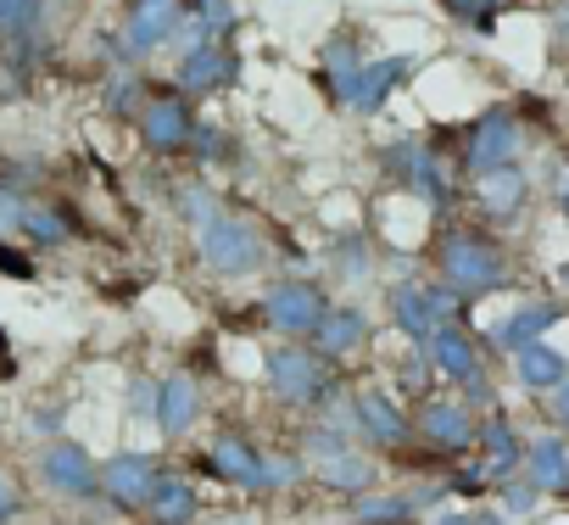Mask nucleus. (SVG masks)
Instances as JSON below:
<instances>
[{"mask_svg":"<svg viewBox=\"0 0 569 525\" xmlns=\"http://www.w3.org/2000/svg\"><path fill=\"white\" fill-rule=\"evenodd\" d=\"M218 151H223V129H218V123H201V118H196V135H190V157L212 162Z\"/></svg>","mask_w":569,"mask_h":525,"instance_id":"a19ab883","label":"nucleus"},{"mask_svg":"<svg viewBox=\"0 0 569 525\" xmlns=\"http://www.w3.org/2000/svg\"><path fill=\"white\" fill-rule=\"evenodd\" d=\"M18 508H23V497H18L12 475H0V525H7V519H18Z\"/></svg>","mask_w":569,"mask_h":525,"instance_id":"37998d69","label":"nucleus"},{"mask_svg":"<svg viewBox=\"0 0 569 525\" xmlns=\"http://www.w3.org/2000/svg\"><path fill=\"white\" fill-rule=\"evenodd\" d=\"M508 375H513V386H519V392L547 397L552 386H563V380H569V353H558V347H552V336H547V341H525L519 353H508Z\"/></svg>","mask_w":569,"mask_h":525,"instance_id":"a878e982","label":"nucleus"},{"mask_svg":"<svg viewBox=\"0 0 569 525\" xmlns=\"http://www.w3.org/2000/svg\"><path fill=\"white\" fill-rule=\"evenodd\" d=\"M558 212H563V224H569V174L558 179Z\"/></svg>","mask_w":569,"mask_h":525,"instance_id":"a18cd8bd","label":"nucleus"},{"mask_svg":"<svg viewBox=\"0 0 569 525\" xmlns=\"http://www.w3.org/2000/svg\"><path fill=\"white\" fill-rule=\"evenodd\" d=\"M196 464H201L218 486H234V492H257V497H262V464H268V447H262L251 430H234V425L212 430V436L201 442Z\"/></svg>","mask_w":569,"mask_h":525,"instance_id":"9b49d317","label":"nucleus"},{"mask_svg":"<svg viewBox=\"0 0 569 525\" xmlns=\"http://www.w3.org/2000/svg\"><path fill=\"white\" fill-rule=\"evenodd\" d=\"M330 275H336L347 291H358V286H369V280H375V246H369V235H363V229L336 235V246H330Z\"/></svg>","mask_w":569,"mask_h":525,"instance_id":"c756f323","label":"nucleus"},{"mask_svg":"<svg viewBox=\"0 0 569 525\" xmlns=\"http://www.w3.org/2000/svg\"><path fill=\"white\" fill-rule=\"evenodd\" d=\"M207 414V397H201V380L190 369H168L157 375V403H151V430L162 442H184Z\"/></svg>","mask_w":569,"mask_h":525,"instance_id":"a211bd4d","label":"nucleus"},{"mask_svg":"<svg viewBox=\"0 0 569 525\" xmlns=\"http://www.w3.org/2000/svg\"><path fill=\"white\" fill-rule=\"evenodd\" d=\"M146 96H151V85H146L140 68H112L107 85H101V112L118 118V123H134L140 107H146Z\"/></svg>","mask_w":569,"mask_h":525,"instance_id":"7c9ffc66","label":"nucleus"},{"mask_svg":"<svg viewBox=\"0 0 569 525\" xmlns=\"http://www.w3.org/2000/svg\"><path fill=\"white\" fill-rule=\"evenodd\" d=\"M179 18H184V0H129V7H123V29H118V46H123L129 62L140 68L146 57L168 51Z\"/></svg>","mask_w":569,"mask_h":525,"instance_id":"6ab92c4d","label":"nucleus"},{"mask_svg":"<svg viewBox=\"0 0 569 525\" xmlns=\"http://www.w3.org/2000/svg\"><path fill=\"white\" fill-rule=\"evenodd\" d=\"M447 7L469 23V29H480V34H491L497 29V12L508 7V0H447Z\"/></svg>","mask_w":569,"mask_h":525,"instance_id":"4c0bfd02","label":"nucleus"},{"mask_svg":"<svg viewBox=\"0 0 569 525\" xmlns=\"http://www.w3.org/2000/svg\"><path fill=\"white\" fill-rule=\"evenodd\" d=\"M51 0H0V40H18V34H40Z\"/></svg>","mask_w":569,"mask_h":525,"instance_id":"f704fd0d","label":"nucleus"},{"mask_svg":"<svg viewBox=\"0 0 569 525\" xmlns=\"http://www.w3.org/2000/svg\"><path fill=\"white\" fill-rule=\"evenodd\" d=\"M380 174L397 185V190H408L425 212H452L458 207V185H452V168L441 162V151L430 146V140H419V135H397L386 151H380Z\"/></svg>","mask_w":569,"mask_h":525,"instance_id":"39448f33","label":"nucleus"},{"mask_svg":"<svg viewBox=\"0 0 569 525\" xmlns=\"http://www.w3.org/2000/svg\"><path fill=\"white\" fill-rule=\"evenodd\" d=\"M563 85H569V62H563Z\"/></svg>","mask_w":569,"mask_h":525,"instance_id":"de8ad7c7","label":"nucleus"},{"mask_svg":"<svg viewBox=\"0 0 569 525\" xmlns=\"http://www.w3.org/2000/svg\"><path fill=\"white\" fill-rule=\"evenodd\" d=\"M541 408H547V425H552L558 436H569V380L552 386V392L541 397Z\"/></svg>","mask_w":569,"mask_h":525,"instance_id":"79ce46f5","label":"nucleus"},{"mask_svg":"<svg viewBox=\"0 0 569 525\" xmlns=\"http://www.w3.org/2000/svg\"><path fill=\"white\" fill-rule=\"evenodd\" d=\"M297 453H302V464H308V481H313L319 492L341 497V503H352V497L386 486L380 458H375L369 447H358L352 436L325 430L319 419H302V430H297Z\"/></svg>","mask_w":569,"mask_h":525,"instance_id":"7ed1b4c3","label":"nucleus"},{"mask_svg":"<svg viewBox=\"0 0 569 525\" xmlns=\"http://www.w3.org/2000/svg\"><path fill=\"white\" fill-rule=\"evenodd\" d=\"M23 207H29V190L18 179H0V235H18Z\"/></svg>","mask_w":569,"mask_h":525,"instance_id":"58836bf2","label":"nucleus"},{"mask_svg":"<svg viewBox=\"0 0 569 525\" xmlns=\"http://www.w3.org/2000/svg\"><path fill=\"white\" fill-rule=\"evenodd\" d=\"M262 392L284 408V414H297V419H313L330 397L347 392V375L313 353V341H273L262 347Z\"/></svg>","mask_w":569,"mask_h":525,"instance_id":"f03ea898","label":"nucleus"},{"mask_svg":"<svg viewBox=\"0 0 569 525\" xmlns=\"http://www.w3.org/2000/svg\"><path fill=\"white\" fill-rule=\"evenodd\" d=\"M162 453H140V447H118L101 458V503L112 514H146L157 481H162Z\"/></svg>","mask_w":569,"mask_h":525,"instance_id":"f8f14e48","label":"nucleus"},{"mask_svg":"<svg viewBox=\"0 0 569 525\" xmlns=\"http://www.w3.org/2000/svg\"><path fill=\"white\" fill-rule=\"evenodd\" d=\"M134 129H140V146L151 157H184L190 135H196V107L179 90H151L140 118H134Z\"/></svg>","mask_w":569,"mask_h":525,"instance_id":"ddd939ff","label":"nucleus"},{"mask_svg":"<svg viewBox=\"0 0 569 525\" xmlns=\"http://www.w3.org/2000/svg\"><path fill=\"white\" fill-rule=\"evenodd\" d=\"M18 235H23L29 246L51 251V246H68V240L79 235V218H73L62 201H29V207H23V224H18Z\"/></svg>","mask_w":569,"mask_h":525,"instance_id":"c85d7f7f","label":"nucleus"},{"mask_svg":"<svg viewBox=\"0 0 569 525\" xmlns=\"http://www.w3.org/2000/svg\"><path fill=\"white\" fill-rule=\"evenodd\" d=\"M330 291L319 286V280H308V275H279V280H268L262 291H257V319H262V330H273L279 341H313V330H319V319L330 314Z\"/></svg>","mask_w":569,"mask_h":525,"instance_id":"0eeeda50","label":"nucleus"},{"mask_svg":"<svg viewBox=\"0 0 569 525\" xmlns=\"http://www.w3.org/2000/svg\"><path fill=\"white\" fill-rule=\"evenodd\" d=\"M146 519L151 525H196L201 519V486L184 469H162V481L146 503Z\"/></svg>","mask_w":569,"mask_h":525,"instance_id":"bb28decb","label":"nucleus"},{"mask_svg":"<svg viewBox=\"0 0 569 525\" xmlns=\"http://www.w3.org/2000/svg\"><path fill=\"white\" fill-rule=\"evenodd\" d=\"M363 62H369V57H363V40H358V34H330V40H325V57H319V73H325V85L341 96V85H347Z\"/></svg>","mask_w":569,"mask_h":525,"instance_id":"2f4dec72","label":"nucleus"},{"mask_svg":"<svg viewBox=\"0 0 569 525\" xmlns=\"http://www.w3.org/2000/svg\"><path fill=\"white\" fill-rule=\"evenodd\" d=\"M552 7H569V0H552Z\"/></svg>","mask_w":569,"mask_h":525,"instance_id":"09e8293b","label":"nucleus"},{"mask_svg":"<svg viewBox=\"0 0 569 525\" xmlns=\"http://www.w3.org/2000/svg\"><path fill=\"white\" fill-rule=\"evenodd\" d=\"M347 403H352V442L358 447H369L375 458H397L413 447V414L391 392V380L347 386Z\"/></svg>","mask_w":569,"mask_h":525,"instance_id":"423d86ee","label":"nucleus"},{"mask_svg":"<svg viewBox=\"0 0 569 525\" xmlns=\"http://www.w3.org/2000/svg\"><path fill=\"white\" fill-rule=\"evenodd\" d=\"M190 251L201 262V275L212 280H251L268 269L273 257V240H268V224L251 218V212H218L207 218L201 229H190Z\"/></svg>","mask_w":569,"mask_h":525,"instance_id":"20e7f679","label":"nucleus"},{"mask_svg":"<svg viewBox=\"0 0 569 525\" xmlns=\"http://www.w3.org/2000/svg\"><path fill=\"white\" fill-rule=\"evenodd\" d=\"M519 475H525L541 497H569V436H558V430L525 436V464H519Z\"/></svg>","mask_w":569,"mask_h":525,"instance_id":"b1692460","label":"nucleus"},{"mask_svg":"<svg viewBox=\"0 0 569 525\" xmlns=\"http://www.w3.org/2000/svg\"><path fill=\"white\" fill-rule=\"evenodd\" d=\"M308 486V464L297 447H268V464H262V497L268 492H297Z\"/></svg>","mask_w":569,"mask_h":525,"instance_id":"72a5a7b5","label":"nucleus"},{"mask_svg":"<svg viewBox=\"0 0 569 525\" xmlns=\"http://www.w3.org/2000/svg\"><path fill=\"white\" fill-rule=\"evenodd\" d=\"M408 414H413V447H425L436 458H469L475 453L480 414L458 392H425V397H413Z\"/></svg>","mask_w":569,"mask_h":525,"instance_id":"6e6552de","label":"nucleus"},{"mask_svg":"<svg viewBox=\"0 0 569 525\" xmlns=\"http://www.w3.org/2000/svg\"><path fill=\"white\" fill-rule=\"evenodd\" d=\"M519 146H525V118H519V107H508V101L480 107V112L469 118V129H463V168H469V179L486 174V168L519 162Z\"/></svg>","mask_w":569,"mask_h":525,"instance_id":"1a4fd4ad","label":"nucleus"},{"mask_svg":"<svg viewBox=\"0 0 569 525\" xmlns=\"http://www.w3.org/2000/svg\"><path fill=\"white\" fill-rule=\"evenodd\" d=\"M475 464H480V475L497 486V481H508V475H519V464H525V430L497 408V414H480V425H475V453H469Z\"/></svg>","mask_w":569,"mask_h":525,"instance_id":"4be33fe9","label":"nucleus"},{"mask_svg":"<svg viewBox=\"0 0 569 525\" xmlns=\"http://www.w3.org/2000/svg\"><path fill=\"white\" fill-rule=\"evenodd\" d=\"M563 34H569V7H563Z\"/></svg>","mask_w":569,"mask_h":525,"instance_id":"49530a36","label":"nucleus"},{"mask_svg":"<svg viewBox=\"0 0 569 525\" xmlns=\"http://www.w3.org/2000/svg\"><path fill=\"white\" fill-rule=\"evenodd\" d=\"M425 358H430L436 380H447V386H469L475 375L491 369V353H486V341H480L469 325H447V330H436V336L425 341Z\"/></svg>","mask_w":569,"mask_h":525,"instance_id":"412c9836","label":"nucleus"},{"mask_svg":"<svg viewBox=\"0 0 569 525\" xmlns=\"http://www.w3.org/2000/svg\"><path fill=\"white\" fill-rule=\"evenodd\" d=\"M240 29V7L234 0H184V18L168 40L173 57H184L190 46H207V40H229Z\"/></svg>","mask_w":569,"mask_h":525,"instance_id":"393cba45","label":"nucleus"},{"mask_svg":"<svg viewBox=\"0 0 569 525\" xmlns=\"http://www.w3.org/2000/svg\"><path fill=\"white\" fill-rule=\"evenodd\" d=\"M425 525H508L491 503H469V508H441V514H430Z\"/></svg>","mask_w":569,"mask_h":525,"instance_id":"ea45409f","label":"nucleus"},{"mask_svg":"<svg viewBox=\"0 0 569 525\" xmlns=\"http://www.w3.org/2000/svg\"><path fill=\"white\" fill-rule=\"evenodd\" d=\"M430 262H436V280L452 286L463 303H480L513 286V257L486 224H441L430 235Z\"/></svg>","mask_w":569,"mask_h":525,"instance_id":"f257e3e1","label":"nucleus"},{"mask_svg":"<svg viewBox=\"0 0 569 525\" xmlns=\"http://www.w3.org/2000/svg\"><path fill=\"white\" fill-rule=\"evenodd\" d=\"M469 196H475L480 224H486V229H502V224L525 218V207H530V174H525L519 162H508V168H486V174H475Z\"/></svg>","mask_w":569,"mask_h":525,"instance_id":"aec40b11","label":"nucleus"},{"mask_svg":"<svg viewBox=\"0 0 569 525\" xmlns=\"http://www.w3.org/2000/svg\"><path fill=\"white\" fill-rule=\"evenodd\" d=\"M151 403H157V375H129V386H123V414L151 425Z\"/></svg>","mask_w":569,"mask_h":525,"instance_id":"e433bc0d","label":"nucleus"},{"mask_svg":"<svg viewBox=\"0 0 569 525\" xmlns=\"http://www.w3.org/2000/svg\"><path fill=\"white\" fill-rule=\"evenodd\" d=\"M491 492H497V514H502V519H530V514L541 508V492H536L525 475H508V481H497Z\"/></svg>","mask_w":569,"mask_h":525,"instance_id":"c9c22d12","label":"nucleus"},{"mask_svg":"<svg viewBox=\"0 0 569 525\" xmlns=\"http://www.w3.org/2000/svg\"><path fill=\"white\" fill-rule=\"evenodd\" d=\"M552 286H558V297L569 303V257H563V262H558V269H552Z\"/></svg>","mask_w":569,"mask_h":525,"instance_id":"c03bdc74","label":"nucleus"},{"mask_svg":"<svg viewBox=\"0 0 569 525\" xmlns=\"http://www.w3.org/2000/svg\"><path fill=\"white\" fill-rule=\"evenodd\" d=\"M240 73H246L240 51H234L229 40H207V46H190V51L173 62V90L196 101V96L234 90V85H240Z\"/></svg>","mask_w":569,"mask_h":525,"instance_id":"dca6fc26","label":"nucleus"},{"mask_svg":"<svg viewBox=\"0 0 569 525\" xmlns=\"http://www.w3.org/2000/svg\"><path fill=\"white\" fill-rule=\"evenodd\" d=\"M563 319H569V303H563V297H525V303H513L480 341H486L491 358H508V353H519L525 341H547Z\"/></svg>","mask_w":569,"mask_h":525,"instance_id":"4468645a","label":"nucleus"},{"mask_svg":"<svg viewBox=\"0 0 569 525\" xmlns=\"http://www.w3.org/2000/svg\"><path fill=\"white\" fill-rule=\"evenodd\" d=\"M419 503L408 486H375L347 503V525H419Z\"/></svg>","mask_w":569,"mask_h":525,"instance_id":"cd10ccee","label":"nucleus"},{"mask_svg":"<svg viewBox=\"0 0 569 525\" xmlns=\"http://www.w3.org/2000/svg\"><path fill=\"white\" fill-rule=\"evenodd\" d=\"M34 469H40L51 497H62V503H101V458L79 436H51L40 447Z\"/></svg>","mask_w":569,"mask_h":525,"instance_id":"9d476101","label":"nucleus"},{"mask_svg":"<svg viewBox=\"0 0 569 525\" xmlns=\"http://www.w3.org/2000/svg\"><path fill=\"white\" fill-rule=\"evenodd\" d=\"M218 212H223V201H218L212 179H190V185L173 190V218H179L184 229H201V224L218 218Z\"/></svg>","mask_w":569,"mask_h":525,"instance_id":"473e14b6","label":"nucleus"},{"mask_svg":"<svg viewBox=\"0 0 569 525\" xmlns=\"http://www.w3.org/2000/svg\"><path fill=\"white\" fill-rule=\"evenodd\" d=\"M419 73V57H408V51H397V57H375V62H363L347 85H341V107L347 112H358V118H375V112H386L391 107V96L408 85Z\"/></svg>","mask_w":569,"mask_h":525,"instance_id":"2eb2a0df","label":"nucleus"},{"mask_svg":"<svg viewBox=\"0 0 569 525\" xmlns=\"http://www.w3.org/2000/svg\"><path fill=\"white\" fill-rule=\"evenodd\" d=\"M386 325L408 341V347H425L441 325L430 314V297H425V275H402L386 286Z\"/></svg>","mask_w":569,"mask_h":525,"instance_id":"5701e85b","label":"nucleus"},{"mask_svg":"<svg viewBox=\"0 0 569 525\" xmlns=\"http://www.w3.org/2000/svg\"><path fill=\"white\" fill-rule=\"evenodd\" d=\"M375 347V319H369V308L363 303H330V314L319 319V330H313V353L319 358H330L341 375H347V364H358L363 353Z\"/></svg>","mask_w":569,"mask_h":525,"instance_id":"f3484780","label":"nucleus"}]
</instances>
